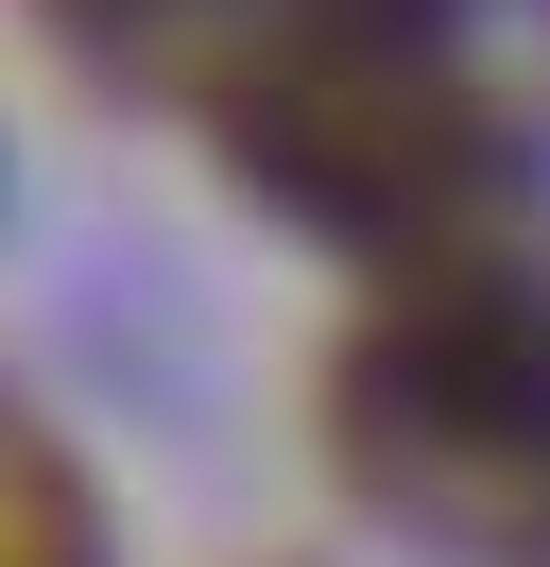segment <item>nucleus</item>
<instances>
[{"label": "nucleus", "instance_id": "obj_1", "mask_svg": "<svg viewBox=\"0 0 550 567\" xmlns=\"http://www.w3.org/2000/svg\"><path fill=\"white\" fill-rule=\"evenodd\" d=\"M224 138H241V173H258L275 207L344 224V241H378V258H465L481 207H499L481 104L447 70H412L396 35H361V18H309V35L241 52L224 70Z\"/></svg>", "mask_w": 550, "mask_h": 567}, {"label": "nucleus", "instance_id": "obj_2", "mask_svg": "<svg viewBox=\"0 0 550 567\" xmlns=\"http://www.w3.org/2000/svg\"><path fill=\"white\" fill-rule=\"evenodd\" d=\"M361 430H412V464H533L550 447V310L447 258L361 344Z\"/></svg>", "mask_w": 550, "mask_h": 567}, {"label": "nucleus", "instance_id": "obj_3", "mask_svg": "<svg viewBox=\"0 0 550 567\" xmlns=\"http://www.w3.org/2000/svg\"><path fill=\"white\" fill-rule=\"evenodd\" d=\"M0 567H86V498L18 413H0Z\"/></svg>", "mask_w": 550, "mask_h": 567}]
</instances>
